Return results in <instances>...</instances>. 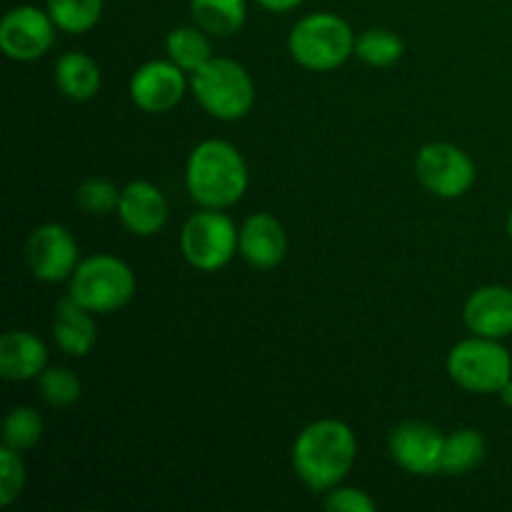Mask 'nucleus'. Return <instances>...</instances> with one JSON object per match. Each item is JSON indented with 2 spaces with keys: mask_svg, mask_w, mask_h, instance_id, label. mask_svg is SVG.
<instances>
[{
  "mask_svg": "<svg viewBox=\"0 0 512 512\" xmlns=\"http://www.w3.org/2000/svg\"><path fill=\"white\" fill-rule=\"evenodd\" d=\"M190 15L195 25L215 38H230L248 18L245 0H190Z\"/></svg>",
  "mask_w": 512,
  "mask_h": 512,
  "instance_id": "nucleus-19",
  "label": "nucleus"
},
{
  "mask_svg": "<svg viewBox=\"0 0 512 512\" xmlns=\"http://www.w3.org/2000/svg\"><path fill=\"white\" fill-rule=\"evenodd\" d=\"M405 53V43L388 28H370L355 38V55L373 68H390Z\"/></svg>",
  "mask_w": 512,
  "mask_h": 512,
  "instance_id": "nucleus-23",
  "label": "nucleus"
},
{
  "mask_svg": "<svg viewBox=\"0 0 512 512\" xmlns=\"http://www.w3.org/2000/svg\"><path fill=\"white\" fill-rule=\"evenodd\" d=\"M168 200L163 190L153 185L150 180H133L120 190L118 218L125 228L140 238L160 233L163 225L168 223Z\"/></svg>",
  "mask_w": 512,
  "mask_h": 512,
  "instance_id": "nucleus-15",
  "label": "nucleus"
},
{
  "mask_svg": "<svg viewBox=\"0 0 512 512\" xmlns=\"http://www.w3.org/2000/svg\"><path fill=\"white\" fill-rule=\"evenodd\" d=\"M38 393L50 408H70L80 400V380L68 368H45L35 378Z\"/></svg>",
  "mask_w": 512,
  "mask_h": 512,
  "instance_id": "nucleus-25",
  "label": "nucleus"
},
{
  "mask_svg": "<svg viewBox=\"0 0 512 512\" xmlns=\"http://www.w3.org/2000/svg\"><path fill=\"white\" fill-rule=\"evenodd\" d=\"M75 203L88 215H110L118 213L120 190L108 178H88L75 190Z\"/></svg>",
  "mask_w": 512,
  "mask_h": 512,
  "instance_id": "nucleus-26",
  "label": "nucleus"
},
{
  "mask_svg": "<svg viewBox=\"0 0 512 512\" xmlns=\"http://www.w3.org/2000/svg\"><path fill=\"white\" fill-rule=\"evenodd\" d=\"M188 88L190 80H185V70L170 58L143 63L135 70L128 85L135 108L150 115H163L178 108Z\"/></svg>",
  "mask_w": 512,
  "mask_h": 512,
  "instance_id": "nucleus-11",
  "label": "nucleus"
},
{
  "mask_svg": "<svg viewBox=\"0 0 512 512\" xmlns=\"http://www.w3.org/2000/svg\"><path fill=\"white\" fill-rule=\"evenodd\" d=\"M293 470L310 490L328 493L345 480L358 458V438L343 420L323 418L305 425L293 443Z\"/></svg>",
  "mask_w": 512,
  "mask_h": 512,
  "instance_id": "nucleus-1",
  "label": "nucleus"
},
{
  "mask_svg": "<svg viewBox=\"0 0 512 512\" xmlns=\"http://www.w3.org/2000/svg\"><path fill=\"white\" fill-rule=\"evenodd\" d=\"M448 375L468 393L498 395L512 378V355L500 340L473 335L450 348Z\"/></svg>",
  "mask_w": 512,
  "mask_h": 512,
  "instance_id": "nucleus-6",
  "label": "nucleus"
},
{
  "mask_svg": "<svg viewBox=\"0 0 512 512\" xmlns=\"http://www.w3.org/2000/svg\"><path fill=\"white\" fill-rule=\"evenodd\" d=\"M55 30L58 25L48 10H40L38 5H18L8 10L0 23V50L15 63H33L50 53Z\"/></svg>",
  "mask_w": 512,
  "mask_h": 512,
  "instance_id": "nucleus-10",
  "label": "nucleus"
},
{
  "mask_svg": "<svg viewBox=\"0 0 512 512\" xmlns=\"http://www.w3.org/2000/svg\"><path fill=\"white\" fill-rule=\"evenodd\" d=\"M485 460V438L473 428H460L445 435L443 448V473L468 475Z\"/></svg>",
  "mask_w": 512,
  "mask_h": 512,
  "instance_id": "nucleus-21",
  "label": "nucleus"
},
{
  "mask_svg": "<svg viewBox=\"0 0 512 512\" xmlns=\"http://www.w3.org/2000/svg\"><path fill=\"white\" fill-rule=\"evenodd\" d=\"M463 320L468 330L480 338L505 340L512 335V288L483 285L465 300Z\"/></svg>",
  "mask_w": 512,
  "mask_h": 512,
  "instance_id": "nucleus-13",
  "label": "nucleus"
},
{
  "mask_svg": "<svg viewBox=\"0 0 512 512\" xmlns=\"http://www.w3.org/2000/svg\"><path fill=\"white\" fill-rule=\"evenodd\" d=\"M323 505L330 512H375L378 508L365 490L343 488V485H335L333 490H328Z\"/></svg>",
  "mask_w": 512,
  "mask_h": 512,
  "instance_id": "nucleus-28",
  "label": "nucleus"
},
{
  "mask_svg": "<svg viewBox=\"0 0 512 512\" xmlns=\"http://www.w3.org/2000/svg\"><path fill=\"white\" fill-rule=\"evenodd\" d=\"M95 313L78 303L75 298L65 295L55 303L53 315V340L63 353L73 358H85L98 343V328H95Z\"/></svg>",
  "mask_w": 512,
  "mask_h": 512,
  "instance_id": "nucleus-17",
  "label": "nucleus"
},
{
  "mask_svg": "<svg viewBox=\"0 0 512 512\" xmlns=\"http://www.w3.org/2000/svg\"><path fill=\"white\" fill-rule=\"evenodd\" d=\"M55 85L65 98L75 100V103H85V100L95 98L103 85V73L100 65L90 58L88 53L80 50H68L55 60Z\"/></svg>",
  "mask_w": 512,
  "mask_h": 512,
  "instance_id": "nucleus-18",
  "label": "nucleus"
},
{
  "mask_svg": "<svg viewBox=\"0 0 512 512\" xmlns=\"http://www.w3.org/2000/svg\"><path fill=\"white\" fill-rule=\"evenodd\" d=\"M40 438H43V418L38 415V410L28 408V405L10 410L3 423V445L23 453V450L35 448Z\"/></svg>",
  "mask_w": 512,
  "mask_h": 512,
  "instance_id": "nucleus-24",
  "label": "nucleus"
},
{
  "mask_svg": "<svg viewBox=\"0 0 512 512\" xmlns=\"http://www.w3.org/2000/svg\"><path fill=\"white\" fill-rule=\"evenodd\" d=\"M255 3L268 10V13H290V10L300 8L305 0H255Z\"/></svg>",
  "mask_w": 512,
  "mask_h": 512,
  "instance_id": "nucleus-29",
  "label": "nucleus"
},
{
  "mask_svg": "<svg viewBox=\"0 0 512 512\" xmlns=\"http://www.w3.org/2000/svg\"><path fill=\"white\" fill-rule=\"evenodd\" d=\"M415 175L428 193L438 198H463L478 178L475 160L453 143L423 145L415 155Z\"/></svg>",
  "mask_w": 512,
  "mask_h": 512,
  "instance_id": "nucleus-8",
  "label": "nucleus"
},
{
  "mask_svg": "<svg viewBox=\"0 0 512 512\" xmlns=\"http://www.w3.org/2000/svg\"><path fill=\"white\" fill-rule=\"evenodd\" d=\"M240 230L223 210L203 208L180 230V253L200 273H215L238 255Z\"/></svg>",
  "mask_w": 512,
  "mask_h": 512,
  "instance_id": "nucleus-7",
  "label": "nucleus"
},
{
  "mask_svg": "<svg viewBox=\"0 0 512 512\" xmlns=\"http://www.w3.org/2000/svg\"><path fill=\"white\" fill-rule=\"evenodd\" d=\"M25 265L40 283L70 280L80 265V250L73 233L65 225H38L25 240Z\"/></svg>",
  "mask_w": 512,
  "mask_h": 512,
  "instance_id": "nucleus-9",
  "label": "nucleus"
},
{
  "mask_svg": "<svg viewBox=\"0 0 512 512\" xmlns=\"http://www.w3.org/2000/svg\"><path fill=\"white\" fill-rule=\"evenodd\" d=\"M508 235H510V240H512V208H510V213H508Z\"/></svg>",
  "mask_w": 512,
  "mask_h": 512,
  "instance_id": "nucleus-31",
  "label": "nucleus"
},
{
  "mask_svg": "<svg viewBox=\"0 0 512 512\" xmlns=\"http://www.w3.org/2000/svg\"><path fill=\"white\" fill-rule=\"evenodd\" d=\"M388 445L395 465H400L405 473L420 475V478L443 473L445 435L433 425L418 423V420L400 423L390 433Z\"/></svg>",
  "mask_w": 512,
  "mask_h": 512,
  "instance_id": "nucleus-12",
  "label": "nucleus"
},
{
  "mask_svg": "<svg viewBox=\"0 0 512 512\" xmlns=\"http://www.w3.org/2000/svg\"><path fill=\"white\" fill-rule=\"evenodd\" d=\"M68 295L90 313H115L133 300L135 275L130 265L118 255H88L70 275Z\"/></svg>",
  "mask_w": 512,
  "mask_h": 512,
  "instance_id": "nucleus-5",
  "label": "nucleus"
},
{
  "mask_svg": "<svg viewBox=\"0 0 512 512\" xmlns=\"http://www.w3.org/2000/svg\"><path fill=\"white\" fill-rule=\"evenodd\" d=\"M25 480H28V473H25L20 453L3 445V450H0V505L3 508H10L20 498Z\"/></svg>",
  "mask_w": 512,
  "mask_h": 512,
  "instance_id": "nucleus-27",
  "label": "nucleus"
},
{
  "mask_svg": "<svg viewBox=\"0 0 512 512\" xmlns=\"http://www.w3.org/2000/svg\"><path fill=\"white\" fill-rule=\"evenodd\" d=\"M45 10L58 25V30L68 35H80L98 25L100 15H103V0H48Z\"/></svg>",
  "mask_w": 512,
  "mask_h": 512,
  "instance_id": "nucleus-22",
  "label": "nucleus"
},
{
  "mask_svg": "<svg viewBox=\"0 0 512 512\" xmlns=\"http://www.w3.org/2000/svg\"><path fill=\"white\" fill-rule=\"evenodd\" d=\"M48 368V348L30 330H8L0 338V375L10 383L35 380Z\"/></svg>",
  "mask_w": 512,
  "mask_h": 512,
  "instance_id": "nucleus-16",
  "label": "nucleus"
},
{
  "mask_svg": "<svg viewBox=\"0 0 512 512\" xmlns=\"http://www.w3.org/2000/svg\"><path fill=\"white\" fill-rule=\"evenodd\" d=\"M238 253L250 268L273 270L288 253V235L280 220L270 213H253L240 225Z\"/></svg>",
  "mask_w": 512,
  "mask_h": 512,
  "instance_id": "nucleus-14",
  "label": "nucleus"
},
{
  "mask_svg": "<svg viewBox=\"0 0 512 512\" xmlns=\"http://www.w3.org/2000/svg\"><path fill=\"white\" fill-rule=\"evenodd\" d=\"M248 183V163H245L243 153L228 140H203L188 155L185 188L200 208H230L243 200Z\"/></svg>",
  "mask_w": 512,
  "mask_h": 512,
  "instance_id": "nucleus-2",
  "label": "nucleus"
},
{
  "mask_svg": "<svg viewBox=\"0 0 512 512\" xmlns=\"http://www.w3.org/2000/svg\"><path fill=\"white\" fill-rule=\"evenodd\" d=\"M190 93L195 103L213 118L240 120L255 103V83L248 68L233 58H210L190 73Z\"/></svg>",
  "mask_w": 512,
  "mask_h": 512,
  "instance_id": "nucleus-4",
  "label": "nucleus"
},
{
  "mask_svg": "<svg viewBox=\"0 0 512 512\" xmlns=\"http://www.w3.org/2000/svg\"><path fill=\"white\" fill-rule=\"evenodd\" d=\"M500 400H503V405H508V408H512V378L508 380V383L500 388Z\"/></svg>",
  "mask_w": 512,
  "mask_h": 512,
  "instance_id": "nucleus-30",
  "label": "nucleus"
},
{
  "mask_svg": "<svg viewBox=\"0 0 512 512\" xmlns=\"http://www.w3.org/2000/svg\"><path fill=\"white\" fill-rule=\"evenodd\" d=\"M290 58L305 70L330 73L355 55V33L340 15L310 13L293 25L288 35Z\"/></svg>",
  "mask_w": 512,
  "mask_h": 512,
  "instance_id": "nucleus-3",
  "label": "nucleus"
},
{
  "mask_svg": "<svg viewBox=\"0 0 512 512\" xmlns=\"http://www.w3.org/2000/svg\"><path fill=\"white\" fill-rule=\"evenodd\" d=\"M165 53L185 73H195L200 65H205L213 58V45H210L208 33L203 28H198V25H180V28L170 30L168 38H165Z\"/></svg>",
  "mask_w": 512,
  "mask_h": 512,
  "instance_id": "nucleus-20",
  "label": "nucleus"
}]
</instances>
